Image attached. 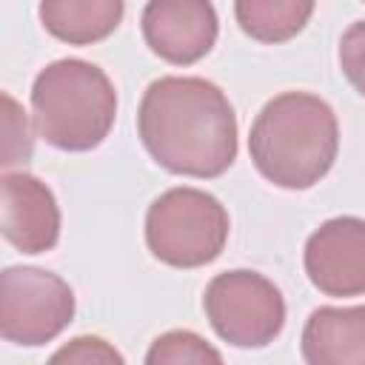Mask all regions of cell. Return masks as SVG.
Returning a JSON list of instances; mask_svg holds the SVG:
<instances>
[{"label":"cell","mask_w":365,"mask_h":365,"mask_svg":"<svg viewBox=\"0 0 365 365\" xmlns=\"http://www.w3.org/2000/svg\"><path fill=\"white\" fill-rule=\"evenodd\" d=\"M339 68L345 80L365 97V20H356L345 29L339 40Z\"/></svg>","instance_id":"16"},{"label":"cell","mask_w":365,"mask_h":365,"mask_svg":"<svg viewBox=\"0 0 365 365\" xmlns=\"http://www.w3.org/2000/svg\"><path fill=\"white\" fill-rule=\"evenodd\" d=\"M3 237L23 254L51 251L60 240V205L51 188L26 171L3 174Z\"/></svg>","instance_id":"9"},{"label":"cell","mask_w":365,"mask_h":365,"mask_svg":"<svg viewBox=\"0 0 365 365\" xmlns=\"http://www.w3.org/2000/svg\"><path fill=\"white\" fill-rule=\"evenodd\" d=\"M225 242L228 211L202 188H168L145 211V245L171 268L208 265L222 254Z\"/></svg>","instance_id":"4"},{"label":"cell","mask_w":365,"mask_h":365,"mask_svg":"<svg viewBox=\"0 0 365 365\" xmlns=\"http://www.w3.org/2000/svg\"><path fill=\"white\" fill-rule=\"evenodd\" d=\"M46 365H125L123 354L103 336L83 334L68 342H63Z\"/></svg>","instance_id":"14"},{"label":"cell","mask_w":365,"mask_h":365,"mask_svg":"<svg viewBox=\"0 0 365 365\" xmlns=\"http://www.w3.org/2000/svg\"><path fill=\"white\" fill-rule=\"evenodd\" d=\"M145 151L171 174L211 180L237 160V114L220 86L205 77H160L137 108Z\"/></svg>","instance_id":"1"},{"label":"cell","mask_w":365,"mask_h":365,"mask_svg":"<svg viewBox=\"0 0 365 365\" xmlns=\"http://www.w3.org/2000/svg\"><path fill=\"white\" fill-rule=\"evenodd\" d=\"M217 34V11L205 0H151L143 9V37L165 63L191 66L202 60Z\"/></svg>","instance_id":"8"},{"label":"cell","mask_w":365,"mask_h":365,"mask_svg":"<svg viewBox=\"0 0 365 365\" xmlns=\"http://www.w3.org/2000/svg\"><path fill=\"white\" fill-rule=\"evenodd\" d=\"M37 134L60 151L97 148L117 117V91L108 74L80 57L48 63L31 86Z\"/></svg>","instance_id":"3"},{"label":"cell","mask_w":365,"mask_h":365,"mask_svg":"<svg viewBox=\"0 0 365 365\" xmlns=\"http://www.w3.org/2000/svg\"><path fill=\"white\" fill-rule=\"evenodd\" d=\"M305 274L328 297L365 294V220H325L305 242Z\"/></svg>","instance_id":"7"},{"label":"cell","mask_w":365,"mask_h":365,"mask_svg":"<svg viewBox=\"0 0 365 365\" xmlns=\"http://www.w3.org/2000/svg\"><path fill=\"white\" fill-rule=\"evenodd\" d=\"M3 131H6V143H3V168L14 165V163H26L31 157V131H29V120L23 114V108L14 103L11 94H3Z\"/></svg>","instance_id":"15"},{"label":"cell","mask_w":365,"mask_h":365,"mask_svg":"<svg viewBox=\"0 0 365 365\" xmlns=\"http://www.w3.org/2000/svg\"><path fill=\"white\" fill-rule=\"evenodd\" d=\"M248 151L268 182L288 191L311 188L336 160V114L311 91H282L251 123Z\"/></svg>","instance_id":"2"},{"label":"cell","mask_w":365,"mask_h":365,"mask_svg":"<svg viewBox=\"0 0 365 365\" xmlns=\"http://www.w3.org/2000/svg\"><path fill=\"white\" fill-rule=\"evenodd\" d=\"M211 328L237 348H265L285 325V299L259 271L234 268L217 274L202 297Z\"/></svg>","instance_id":"5"},{"label":"cell","mask_w":365,"mask_h":365,"mask_svg":"<svg viewBox=\"0 0 365 365\" xmlns=\"http://www.w3.org/2000/svg\"><path fill=\"white\" fill-rule=\"evenodd\" d=\"M74 319V291L46 268L9 265L0 277V334L14 345H46Z\"/></svg>","instance_id":"6"},{"label":"cell","mask_w":365,"mask_h":365,"mask_svg":"<svg viewBox=\"0 0 365 365\" xmlns=\"http://www.w3.org/2000/svg\"><path fill=\"white\" fill-rule=\"evenodd\" d=\"M123 0H43L40 23L48 34L71 46L106 40L123 20Z\"/></svg>","instance_id":"11"},{"label":"cell","mask_w":365,"mask_h":365,"mask_svg":"<svg viewBox=\"0 0 365 365\" xmlns=\"http://www.w3.org/2000/svg\"><path fill=\"white\" fill-rule=\"evenodd\" d=\"M240 29L259 43H285L297 37L314 14L311 0H237Z\"/></svg>","instance_id":"12"},{"label":"cell","mask_w":365,"mask_h":365,"mask_svg":"<svg viewBox=\"0 0 365 365\" xmlns=\"http://www.w3.org/2000/svg\"><path fill=\"white\" fill-rule=\"evenodd\" d=\"M305 365H365V305H322L302 328Z\"/></svg>","instance_id":"10"},{"label":"cell","mask_w":365,"mask_h":365,"mask_svg":"<svg viewBox=\"0 0 365 365\" xmlns=\"http://www.w3.org/2000/svg\"><path fill=\"white\" fill-rule=\"evenodd\" d=\"M145 365H225L222 354L194 331L177 328L160 334L148 351Z\"/></svg>","instance_id":"13"}]
</instances>
